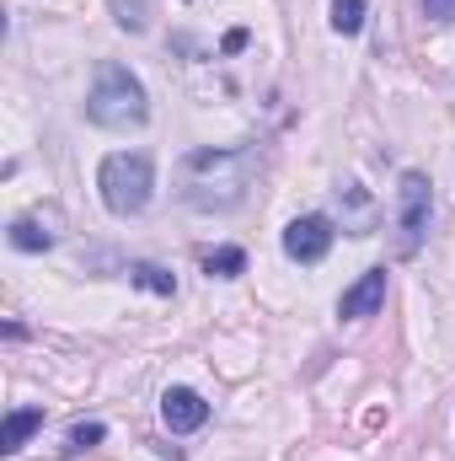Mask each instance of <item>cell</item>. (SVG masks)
I'll list each match as a JSON object with an SVG mask.
<instances>
[{
	"label": "cell",
	"instance_id": "1",
	"mask_svg": "<svg viewBox=\"0 0 455 461\" xmlns=\"http://www.w3.org/2000/svg\"><path fill=\"white\" fill-rule=\"evenodd\" d=\"M246 177H252V156L246 150H193L183 161V199L193 210H236L246 199Z\"/></svg>",
	"mask_w": 455,
	"mask_h": 461
},
{
	"label": "cell",
	"instance_id": "2",
	"mask_svg": "<svg viewBox=\"0 0 455 461\" xmlns=\"http://www.w3.org/2000/svg\"><path fill=\"white\" fill-rule=\"evenodd\" d=\"M86 118H92L97 129H113V134L139 129V123L150 118V97H145L139 76H129L113 59H103V65H97V81H92V92H86Z\"/></svg>",
	"mask_w": 455,
	"mask_h": 461
},
{
	"label": "cell",
	"instance_id": "3",
	"mask_svg": "<svg viewBox=\"0 0 455 461\" xmlns=\"http://www.w3.org/2000/svg\"><path fill=\"white\" fill-rule=\"evenodd\" d=\"M97 188H103V204L113 210L118 221L139 215L156 194V167L145 150H113L103 167H97Z\"/></svg>",
	"mask_w": 455,
	"mask_h": 461
},
{
	"label": "cell",
	"instance_id": "4",
	"mask_svg": "<svg viewBox=\"0 0 455 461\" xmlns=\"http://www.w3.org/2000/svg\"><path fill=\"white\" fill-rule=\"evenodd\" d=\"M397 226H402V252L424 247V230H429V177L424 172H402V183H397Z\"/></svg>",
	"mask_w": 455,
	"mask_h": 461
},
{
	"label": "cell",
	"instance_id": "5",
	"mask_svg": "<svg viewBox=\"0 0 455 461\" xmlns=\"http://www.w3.org/2000/svg\"><path fill=\"white\" fill-rule=\"evenodd\" d=\"M284 252L295 263H322L333 252V221L327 215H300L284 226Z\"/></svg>",
	"mask_w": 455,
	"mask_h": 461
},
{
	"label": "cell",
	"instance_id": "6",
	"mask_svg": "<svg viewBox=\"0 0 455 461\" xmlns=\"http://www.w3.org/2000/svg\"><path fill=\"white\" fill-rule=\"evenodd\" d=\"M380 306H386V268H370V274H359V279L343 290L338 317L343 322H364V317H375Z\"/></svg>",
	"mask_w": 455,
	"mask_h": 461
},
{
	"label": "cell",
	"instance_id": "7",
	"mask_svg": "<svg viewBox=\"0 0 455 461\" xmlns=\"http://www.w3.org/2000/svg\"><path fill=\"white\" fill-rule=\"evenodd\" d=\"M161 419H166L172 435H193V429L210 419V402H204L193 386H172V392L161 397Z\"/></svg>",
	"mask_w": 455,
	"mask_h": 461
},
{
	"label": "cell",
	"instance_id": "8",
	"mask_svg": "<svg viewBox=\"0 0 455 461\" xmlns=\"http://www.w3.org/2000/svg\"><path fill=\"white\" fill-rule=\"evenodd\" d=\"M38 429H43V408H16V413L5 419V440H0V451H5V456H16Z\"/></svg>",
	"mask_w": 455,
	"mask_h": 461
},
{
	"label": "cell",
	"instance_id": "9",
	"mask_svg": "<svg viewBox=\"0 0 455 461\" xmlns=\"http://www.w3.org/2000/svg\"><path fill=\"white\" fill-rule=\"evenodd\" d=\"M5 236H11V247H16V252H43V247H54V230L43 226L38 215H16Z\"/></svg>",
	"mask_w": 455,
	"mask_h": 461
},
{
	"label": "cell",
	"instance_id": "10",
	"mask_svg": "<svg viewBox=\"0 0 455 461\" xmlns=\"http://www.w3.org/2000/svg\"><path fill=\"white\" fill-rule=\"evenodd\" d=\"M129 279H134L139 290H150V295H177V279H172L161 263H134V268H129Z\"/></svg>",
	"mask_w": 455,
	"mask_h": 461
},
{
	"label": "cell",
	"instance_id": "11",
	"mask_svg": "<svg viewBox=\"0 0 455 461\" xmlns=\"http://www.w3.org/2000/svg\"><path fill=\"white\" fill-rule=\"evenodd\" d=\"M241 268H246V252H241V247H220V252L204 258V274H210V279H236Z\"/></svg>",
	"mask_w": 455,
	"mask_h": 461
},
{
	"label": "cell",
	"instance_id": "12",
	"mask_svg": "<svg viewBox=\"0 0 455 461\" xmlns=\"http://www.w3.org/2000/svg\"><path fill=\"white\" fill-rule=\"evenodd\" d=\"M364 27V0H333V32L353 38Z\"/></svg>",
	"mask_w": 455,
	"mask_h": 461
},
{
	"label": "cell",
	"instance_id": "13",
	"mask_svg": "<svg viewBox=\"0 0 455 461\" xmlns=\"http://www.w3.org/2000/svg\"><path fill=\"white\" fill-rule=\"evenodd\" d=\"M103 424H76L70 435H65V451H92V446H103Z\"/></svg>",
	"mask_w": 455,
	"mask_h": 461
},
{
	"label": "cell",
	"instance_id": "14",
	"mask_svg": "<svg viewBox=\"0 0 455 461\" xmlns=\"http://www.w3.org/2000/svg\"><path fill=\"white\" fill-rule=\"evenodd\" d=\"M113 11H118V27H129V32H145V0H113Z\"/></svg>",
	"mask_w": 455,
	"mask_h": 461
},
{
	"label": "cell",
	"instance_id": "15",
	"mask_svg": "<svg viewBox=\"0 0 455 461\" xmlns=\"http://www.w3.org/2000/svg\"><path fill=\"white\" fill-rule=\"evenodd\" d=\"M424 11H429L434 22H451V16H455V0H424Z\"/></svg>",
	"mask_w": 455,
	"mask_h": 461
},
{
	"label": "cell",
	"instance_id": "16",
	"mask_svg": "<svg viewBox=\"0 0 455 461\" xmlns=\"http://www.w3.org/2000/svg\"><path fill=\"white\" fill-rule=\"evenodd\" d=\"M220 49H226V54H241V49H246V27H230V32H226V43H220Z\"/></svg>",
	"mask_w": 455,
	"mask_h": 461
}]
</instances>
